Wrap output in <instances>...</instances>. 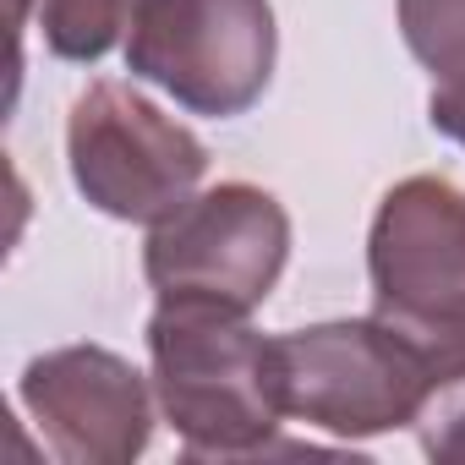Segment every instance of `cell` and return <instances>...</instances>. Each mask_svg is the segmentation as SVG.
Instances as JSON below:
<instances>
[{
  "instance_id": "obj_1",
  "label": "cell",
  "mask_w": 465,
  "mask_h": 465,
  "mask_svg": "<svg viewBox=\"0 0 465 465\" xmlns=\"http://www.w3.org/2000/svg\"><path fill=\"white\" fill-rule=\"evenodd\" d=\"M148 361L164 421L186 460H252L285 427L274 340L208 302H159L148 318Z\"/></svg>"
},
{
  "instance_id": "obj_2",
  "label": "cell",
  "mask_w": 465,
  "mask_h": 465,
  "mask_svg": "<svg viewBox=\"0 0 465 465\" xmlns=\"http://www.w3.org/2000/svg\"><path fill=\"white\" fill-rule=\"evenodd\" d=\"M372 318L405 334L438 383L465 378V192L443 175H405L367 230Z\"/></svg>"
},
{
  "instance_id": "obj_3",
  "label": "cell",
  "mask_w": 465,
  "mask_h": 465,
  "mask_svg": "<svg viewBox=\"0 0 465 465\" xmlns=\"http://www.w3.org/2000/svg\"><path fill=\"white\" fill-rule=\"evenodd\" d=\"M285 416L356 443L394 427H416L443 389L427 356L383 318H334L274 334Z\"/></svg>"
},
{
  "instance_id": "obj_4",
  "label": "cell",
  "mask_w": 465,
  "mask_h": 465,
  "mask_svg": "<svg viewBox=\"0 0 465 465\" xmlns=\"http://www.w3.org/2000/svg\"><path fill=\"white\" fill-rule=\"evenodd\" d=\"M66 164L88 208L121 224H159L208 175V148L137 83L94 77L66 115Z\"/></svg>"
},
{
  "instance_id": "obj_5",
  "label": "cell",
  "mask_w": 465,
  "mask_h": 465,
  "mask_svg": "<svg viewBox=\"0 0 465 465\" xmlns=\"http://www.w3.org/2000/svg\"><path fill=\"white\" fill-rule=\"evenodd\" d=\"M291 263V213L252 181L192 192L175 213L148 224L143 274L159 302H208L252 312L274 296Z\"/></svg>"
},
{
  "instance_id": "obj_6",
  "label": "cell",
  "mask_w": 465,
  "mask_h": 465,
  "mask_svg": "<svg viewBox=\"0 0 465 465\" xmlns=\"http://www.w3.org/2000/svg\"><path fill=\"white\" fill-rule=\"evenodd\" d=\"M274 55L269 0H137L126 34V72L208 121L247 115L274 83Z\"/></svg>"
},
{
  "instance_id": "obj_7",
  "label": "cell",
  "mask_w": 465,
  "mask_h": 465,
  "mask_svg": "<svg viewBox=\"0 0 465 465\" xmlns=\"http://www.w3.org/2000/svg\"><path fill=\"white\" fill-rule=\"evenodd\" d=\"M153 378L104 345H61L23 367L17 400L66 465H132L153 438Z\"/></svg>"
},
{
  "instance_id": "obj_8",
  "label": "cell",
  "mask_w": 465,
  "mask_h": 465,
  "mask_svg": "<svg viewBox=\"0 0 465 465\" xmlns=\"http://www.w3.org/2000/svg\"><path fill=\"white\" fill-rule=\"evenodd\" d=\"M137 0H34V28L55 61L94 66L126 45Z\"/></svg>"
},
{
  "instance_id": "obj_9",
  "label": "cell",
  "mask_w": 465,
  "mask_h": 465,
  "mask_svg": "<svg viewBox=\"0 0 465 465\" xmlns=\"http://www.w3.org/2000/svg\"><path fill=\"white\" fill-rule=\"evenodd\" d=\"M405 50L427 66L432 88L465 83V0H394Z\"/></svg>"
},
{
  "instance_id": "obj_10",
  "label": "cell",
  "mask_w": 465,
  "mask_h": 465,
  "mask_svg": "<svg viewBox=\"0 0 465 465\" xmlns=\"http://www.w3.org/2000/svg\"><path fill=\"white\" fill-rule=\"evenodd\" d=\"M421 449L443 465H465V378L443 383L432 394V405L421 411Z\"/></svg>"
},
{
  "instance_id": "obj_11",
  "label": "cell",
  "mask_w": 465,
  "mask_h": 465,
  "mask_svg": "<svg viewBox=\"0 0 465 465\" xmlns=\"http://www.w3.org/2000/svg\"><path fill=\"white\" fill-rule=\"evenodd\" d=\"M427 121H432L443 137H454V143L465 148V83H454V88H432V99H427Z\"/></svg>"
}]
</instances>
